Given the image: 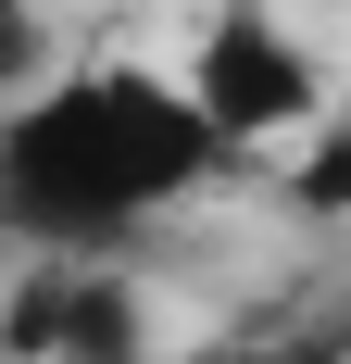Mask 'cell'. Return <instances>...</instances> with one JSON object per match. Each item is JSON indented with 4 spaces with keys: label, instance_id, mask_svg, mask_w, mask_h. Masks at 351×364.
<instances>
[{
    "label": "cell",
    "instance_id": "1",
    "mask_svg": "<svg viewBox=\"0 0 351 364\" xmlns=\"http://www.w3.org/2000/svg\"><path fill=\"white\" fill-rule=\"evenodd\" d=\"M226 176L201 101L163 63H50L26 101H0V226L26 252H126L151 214Z\"/></svg>",
    "mask_w": 351,
    "mask_h": 364
},
{
    "label": "cell",
    "instance_id": "2",
    "mask_svg": "<svg viewBox=\"0 0 351 364\" xmlns=\"http://www.w3.org/2000/svg\"><path fill=\"white\" fill-rule=\"evenodd\" d=\"M176 88L201 101V126H213V151H226V164H239V151H288L326 101H339V88H326V63L301 50V26H276L264 0H226V13L188 38Z\"/></svg>",
    "mask_w": 351,
    "mask_h": 364
},
{
    "label": "cell",
    "instance_id": "3",
    "mask_svg": "<svg viewBox=\"0 0 351 364\" xmlns=\"http://www.w3.org/2000/svg\"><path fill=\"white\" fill-rule=\"evenodd\" d=\"M0 352L26 364H151V301L113 252H38L0 301Z\"/></svg>",
    "mask_w": 351,
    "mask_h": 364
},
{
    "label": "cell",
    "instance_id": "4",
    "mask_svg": "<svg viewBox=\"0 0 351 364\" xmlns=\"http://www.w3.org/2000/svg\"><path fill=\"white\" fill-rule=\"evenodd\" d=\"M276 188H288L301 226H339V214H351V101H326L314 126L276 151Z\"/></svg>",
    "mask_w": 351,
    "mask_h": 364
},
{
    "label": "cell",
    "instance_id": "5",
    "mask_svg": "<svg viewBox=\"0 0 351 364\" xmlns=\"http://www.w3.org/2000/svg\"><path fill=\"white\" fill-rule=\"evenodd\" d=\"M50 63H63L50 13H38V0H0V101H26V88H38Z\"/></svg>",
    "mask_w": 351,
    "mask_h": 364
},
{
    "label": "cell",
    "instance_id": "6",
    "mask_svg": "<svg viewBox=\"0 0 351 364\" xmlns=\"http://www.w3.org/2000/svg\"><path fill=\"white\" fill-rule=\"evenodd\" d=\"M0 364H26V352H0Z\"/></svg>",
    "mask_w": 351,
    "mask_h": 364
}]
</instances>
